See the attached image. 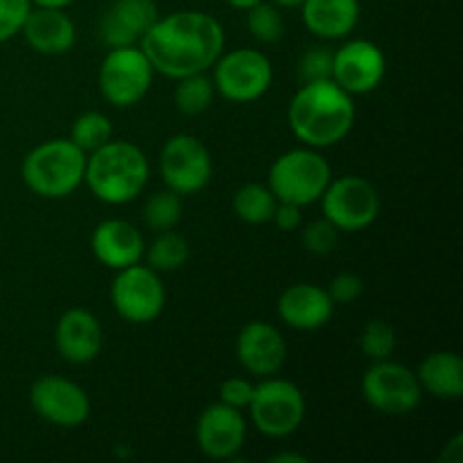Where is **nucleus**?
Instances as JSON below:
<instances>
[{"label":"nucleus","mask_w":463,"mask_h":463,"mask_svg":"<svg viewBox=\"0 0 463 463\" xmlns=\"http://www.w3.org/2000/svg\"><path fill=\"white\" fill-rule=\"evenodd\" d=\"M138 45L154 72L181 80L213 68L224 52V27L211 14L181 9L170 16H158Z\"/></svg>","instance_id":"nucleus-1"},{"label":"nucleus","mask_w":463,"mask_h":463,"mask_svg":"<svg viewBox=\"0 0 463 463\" xmlns=\"http://www.w3.org/2000/svg\"><path fill=\"white\" fill-rule=\"evenodd\" d=\"M355 102L335 80L307 81L288 109L292 134L306 147L324 149L342 143L355 125Z\"/></svg>","instance_id":"nucleus-2"},{"label":"nucleus","mask_w":463,"mask_h":463,"mask_svg":"<svg viewBox=\"0 0 463 463\" xmlns=\"http://www.w3.org/2000/svg\"><path fill=\"white\" fill-rule=\"evenodd\" d=\"M149 181V161L138 145L129 140H109L86 154L84 184L95 199L111 206L129 203Z\"/></svg>","instance_id":"nucleus-3"},{"label":"nucleus","mask_w":463,"mask_h":463,"mask_svg":"<svg viewBox=\"0 0 463 463\" xmlns=\"http://www.w3.org/2000/svg\"><path fill=\"white\" fill-rule=\"evenodd\" d=\"M86 154L71 138L36 145L21 165L23 184L43 199H61L84 184Z\"/></svg>","instance_id":"nucleus-4"},{"label":"nucleus","mask_w":463,"mask_h":463,"mask_svg":"<svg viewBox=\"0 0 463 463\" xmlns=\"http://www.w3.org/2000/svg\"><path fill=\"white\" fill-rule=\"evenodd\" d=\"M330 181V163L315 147H297L280 154L271 163L267 176V185L279 202L297 203L301 208L319 202Z\"/></svg>","instance_id":"nucleus-5"},{"label":"nucleus","mask_w":463,"mask_h":463,"mask_svg":"<svg viewBox=\"0 0 463 463\" xmlns=\"http://www.w3.org/2000/svg\"><path fill=\"white\" fill-rule=\"evenodd\" d=\"M271 81L274 68L269 57L256 48L229 50L213 63V84L229 102H256L271 89Z\"/></svg>","instance_id":"nucleus-6"},{"label":"nucleus","mask_w":463,"mask_h":463,"mask_svg":"<svg viewBox=\"0 0 463 463\" xmlns=\"http://www.w3.org/2000/svg\"><path fill=\"white\" fill-rule=\"evenodd\" d=\"M249 414L258 432L269 439H285L306 420V396L292 380L269 375L253 389Z\"/></svg>","instance_id":"nucleus-7"},{"label":"nucleus","mask_w":463,"mask_h":463,"mask_svg":"<svg viewBox=\"0 0 463 463\" xmlns=\"http://www.w3.org/2000/svg\"><path fill=\"white\" fill-rule=\"evenodd\" d=\"M362 396L366 405L384 416H407L423 401L416 371L407 369L392 357L378 360L366 369L362 378Z\"/></svg>","instance_id":"nucleus-8"},{"label":"nucleus","mask_w":463,"mask_h":463,"mask_svg":"<svg viewBox=\"0 0 463 463\" xmlns=\"http://www.w3.org/2000/svg\"><path fill=\"white\" fill-rule=\"evenodd\" d=\"M154 68L140 45L111 48L99 66V93L109 104L129 109L147 95Z\"/></svg>","instance_id":"nucleus-9"},{"label":"nucleus","mask_w":463,"mask_h":463,"mask_svg":"<svg viewBox=\"0 0 463 463\" xmlns=\"http://www.w3.org/2000/svg\"><path fill=\"white\" fill-rule=\"evenodd\" d=\"M319 202L326 220L344 233L369 229L380 215V194L364 176L346 175L333 179Z\"/></svg>","instance_id":"nucleus-10"},{"label":"nucleus","mask_w":463,"mask_h":463,"mask_svg":"<svg viewBox=\"0 0 463 463\" xmlns=\"http://www.w3.org/2000/svg\"><path fill=\"white\" fill-rule=\"evenodd\" d=\"M111 303L118 315L129 324H152L165 307V288L156 269L136 265L118 269L111 283Z\"/></svg>","instance_id":"nucleus-11"},{"label":"nucleus","mask_w":463,"mask_h":463,"mask_svg":"<svg viewBox=\"0 0 463 463\" xmlns=\"http://www.w3.org/2000/svg\"><path fill=\"white\" fill-rule=\"evenodd\" d=\"M158 167L167 188L181 197L202 193L213 176L211 152L190 134H176L163 145Z\"/></svg>","instance_id":"nucleus-12"},{"label":"nucleus","mask_w":463,"mask_h":463,"mask_svg":"<svg viewBox=\"0 0 463 463\" xmlns=\"http://www.w3.org/2000/svg\"><path fill=\"white\" fill-rule=\"evenodd\" d=\"M30 405L36 414L57 428H80L90 416L89 393L61 375H43L30 387Z\"/></svg>","instance_id":"nucleus-13"},{"label":"nucleus","mask_w":463,"mask_h":463,"mask_svg":"<svg viewBox=\"0 0 463 463\" xmlns=\"http://www.w3.org/2000/svg\"><path fill=\"white\" fill-rule=\"evenodd\" d=\"M384 72V52L369 39H353L333 52V80L351 95H364L378 89Z\"/></svg>","instance_id":"nucleus-14"},{"label":"nucleus","mask_w":463,"mask_h":463,"mask_svg":"<svg viewBox=\"0 0 463 463\" xmlns=\"http://www.w3.org/2000/svg\"><path fill=\"white\" fill-rule=\"evenodd\" d=\"M194 437L199 450L211 459H233L247 441V420L235 407L213 402L199 416Z\"/></svg>","instance_id":"nucleus-15"},{"label":"nucleus","mask_w":463,"mask_h":463,"mask_svg":"<svg viewBox=\"0 0 463 463\" xmlns=\"http://www.w3.org/2000/svg\"><path fill=\"white\" fill-rule=\"evenodd\" d=\"M240 366L256 378H269L283 369L288 344L283 333L267 321H249L235 339Z\"/></svg>","instance_id":"nucleus-16"},{"label":"nucleus","mask_w":463,"mask_h":463,"mask_svg":"<svg viewBox=\"0 0 463 463\" xmlns=\"http://www.w3.org/2000/svg\"><path fill=\"white\" fill-rule=\"evenodd\" d=\"M158 16L156 0H113L99 16L98 34L109 50L138 45Z\"/></svg>","instance_id":"nucleus-17"},{"label":"nucleus","mask_w":463,"mask_h":463,"mask_svg":"<svg viewBox=\"0 0 463 463\" xmlns=\"http://www.w3.org/2000/svg\"><path fill=\"white\" fill-rule=\"evenodd\" d=\"M104 344L102 324L93 312L72 307L63 312L54 328V346L61 360L71 364H89L99 355Z\"/></svg>","instance_id":"nucleus-18"},{"label":"nucleus","mask_w":463,"mask_h":463,"mask_svg":"<svg viewBox=\"0 0 463 463\" xmlns=\"http://www.w3.org/2000/svg\"><path fill=\"white\" fill-rule=\"evenodd\" d=\"M280 321L294 330H319L333 319L335 303L328 289L312 283H294L276 303Z\"/></svg>","instance_id":"nucleus-19"},{"label":"nucleus","mask_w":463,"mask_h":463,"mask_svg":"<svg viewBox=\"0 0 463 463\" xmlns=\"http://www.w3.org/2000/svg\"><path fill=\"white\" fill-rule=\"evenodd\" d=\"M93 256L109 269H125L145 256L143 233L127 220H104L90 235Z\"/></svg>","instance_id":"nucleus-20"},{"label":"nucleus","mask_w":463,"mask_h":463,"mask_svg":"<svg viewBox=\"0 0 463 463\" xmlns=\"http://www.w3.org/2000/svg\"><path fill=\"white\" fill-rule=\"evenodd\" d=\"M21 34L25 36L32 50L48 57L66 54L68 50H72L77 39L72 18L63 9L54 7H32L23 23Z\"/></svg>","instance_id":"nucleus-21"},{"label":"nucleus","mask_w":463,"mask_h":463,"mask_svg":"<svg viewBox=\"0 0 463 463\" xmlns=\"http://www.w3.org/2000/svg\"><path fill=\"white\" fill-rule=\"evenodd\" d=\"M303 23L326 41L344 39L360 23V0H303Z\"/></svg>","instance_id":"nucleus-22"},{"label":"nucleus","mask_w":463,"mask_h":463,"mask_svg":"<svg viewBox=\"0 0 463 463\" xmlns=\"http://www.w3.org/2000/svg\"><path fill=\"white\" fill-rule=\"evenodd\" d=\"M423 393L441 401H459L463 396V360L452 351H434L416 371Z\"/></svg>","instance_id":"nucleus-23"},{"label":"nucleus","mask_w":463,"mask_h":463,"mask_svg":"<svg viewBox=\"0 0 463 463\" xmlns=\"http://www.w3.org/2000/svg\"><path fill=\"white\" fill-rule=\"evenodd\" d=\"M279 199L269 190V185L262 184H244L233 194V211L238 220L244 224H265L271 222Z\"/></svg>","instance_id":"nucleus-24"},{"label":"nucleus","mask_w":463,"mask_h":463,"mask_svg":"<svg viewBox=\"0 0 463 463\" xmlns=\"http://www.w3.org/2000/svg\"><path fill=\"white\" fill-rule=\"evenodd\" d=\"M147 265L156 271H176L190 260V244L188 240L175 229L161 231L152 240L149 247H145Z\"/></svg>","instance_id":"nucleus-25"},{"label":"nucleus","mask_w":463,"mask_h":463,"mask_svg":"<svg viewBox=\"0 0 463 463\" xmlns=\"http://www.w3.org/2000/svg\"><path fill=\"white\" fill-rule=\"evenodd\" d=\"M176 81L179 84L175 90V104L184 116H199L211 107L213 98H215L213 77H208L206 72H194V75L181 77Z\"/></svg>","instance_id":"nucleus-26"},{"label":"nucleus","mask_w":463,"mask_h":463,"mask_svg":"<svg viewBox=\"0 0 463 463\" xmlns=\"http://www.w3.org/2000/svg\"><path fill=\"white\" fill-rule=\"evenodd\" d=\"M181 215H184L181 194L172 193L170 188L161 190V193H154L143 208L145 224H147V229L156 231V233L175 229L181 222Z\"/></svg>","instance_id":"nucleus-27"},{"label":"nucleus","mask_w":463,"mask_h":463,"mask_svg":"<svg viewBox=\"0 0 463 463\" xmlns=\"http://www.w3.org/2000/svg\"><path fill=\"white\" fill-rule=\"evenodd\" d=\"M244 12H247V30L251 32L258 43H276L283 39L285 18L279 5H274L271 0L269 3L260 0Z\"/></svg>","instance_id":"nucleus-28"},{"label":"nucleus","mask_w":463,"mask_h":463,"mask_svg":"<svg viewBox=\"0 0 463 463\" xmlns=\"http://www.w3.org/2000/svg\"><path fill=\"white\" fill-rule=\"evenodd\" d=\"M111 136H113L111 120L99 111H86L81 113V116H77V120L72 122L71 140L84 154H90L98 147H102L104 143L111 140Z\"/></svg>","instance_id":"nucleus-29"},{"label":"nucleus","mask_w":463,"mask_h":463,"mask_svg":"<svg viewBox=\"0 0 463 463\" xmlns=\"http://www.w3.org/2000/svg\"><path fill=\"white\" fill-rule=\"evenodd\" d=\"M360 348L371 362L387 360L396 351V330L384 319H371L360 333Z\"/></svg>","instance_id":"nucleus-30"},{"label":"nucleus","mask_w":463,"mask_h":463,"mask_svg":"<svg viewBox=\"0 0 463 463\" xmlns=\"http://www.w3.org/2000/svg\"><path fill=\"white\" fill-rule=\"evenodd\" d=\"M339 233L342 231L333 222L321 217V220L310 222L303 229V247H306V251L315 253V256H328V253H333L337 249Z\"/></svg>","instance_id":"nucleus-31"},{"label":"nucleus","mask_w":463,"mask_h":463,"mask_svg":"<svg viewBox=\"0 0 463 463\" xmlns=\"http://www.w3.org/2000/svg\"><path fill=\"white\" fill-rule=\"evenodd\" d=\"M298 77L307 81L333 80V52L328 48H310L298 59Z\"/></svg>","instance_id":"nucleus-32"},{"label":"nucleus","mask_w":463,"mask_h":463,"mask_svg":"<svg viewBox=\"0 0 463 463\" xmlns=\"http://www.w3.org/2000/svg\"><path fill=\"white\" fill-rule=\"evenodd\" d=\"M30 9V0H0V43L21 34Z\"/></svg>","instance_id":"nucleus-33"},{"label":"nucleus","mask_w":463,"mask_h":463,"mask_svg":"<svg viewBox=\"0 0 463 463\" xmlns=\"http://www.w3.org/2000/svg\"><path fill=\"white\" fill-rule=\"evenodd\" d=\"M362 292H364V280H362V276L353 274V271H342V274L330 280L328 294L335 306H348V303L357 301Z\"/></svg>","instance_id":"nucleus-34"},{"label":"nucleus","mask_w":463,"mask_h":463,"mask_svg":"<svg viewBox=\"0 0 463 463\" xmlns=\"http://www.w3.org/2000/svg\"><path fill=\"white\" fill-rule=\"evenodd\" d=\"M253 389H256V384L249 383L247 378L224 380L220 387V402H224V405L229 407H235V410L240 411L249 410L253 398Z\"/></svg>","instance_id":"nucleus-35"},{"label":"nucleus","mask_w":463,"mask_h":463,"mask_svg":"<svg viewBox=\"0 0 463 463\" xmlns=\"http://www.w3.org/2000/svg\"><path fill=\"white\" fill-rule=\"evenodd\" d=\"M303 208L297 206V203H288V202H279L276 203V211L271 215V222L276 224V229L285 231V233H292L297 231L298 226L303 224Z\"/></svg>","instance_id":"nucleus-36"},{"label":"nucleus","mask_w":463,"mask_h":463,"mask_svg":"<svg viewBox=\"0 0 463 463\" xmlns=\"http://www.w3.org/2000/svg\"><path fill=\"white\" fill-rule=\"evenodd\" d=\"M461 459H463V437L461 434H457V437L448 443L446 450H443V461L459 463Z\"/></svg>","instance_id":"nucleus-37"},{"label":"nucleus","mask_w":463,"mask_h":463,"mask_svg":"<svg viewBox=\"0 0 463 463\" xmlns=\"http://www.w3.org/2000/svg\"><path fill=\"white\" fill-rule=\"evenodd\" d=\"M34 7H54V9H66L72 0H30Z\"/></svg>","instance_id":"nucleus-38"},{"label":"nucleus","mask_w":463,"mask_h":463,"mask_svg":"<svg viewBox=\"0 0 463 463\" xmlns=\"http://www.w3.org/2000/svg\"><path fill=\"white\" fill-rule=\"evenodd\" d=\"M226 3L231 5V7H235V9H249V7H253V5L256 3H260V0H226Z\"/></svg>","instance_id":"nucleus-39"},{"label":"nucleus","mask_w":463,"mask_h":463,"mask_svg":"<svg viewBox=\"0 0 463 463\" xmlns=\"http://www.w3.org/2000/svg\"><path fill=\"white\" fill-rule=\"evenodd\" d=\"M271 461H294V463H306V457L301 455H276Z\"/></svg>","instance_id":"nucleus-40"},{"label":"nucleus","mask_w":463,"mask_h":463,"mask_svg":"<svg viewBox=\"0 0 463 463\" xmlns=\"http://www.w3.org/2000/svg\"><path fill=\"white\" fill-rule=\"evenodd\" d=\"M274 5H279V7H301L303 0H271Z\"/></svg>","instance_id":"nucleus-41"}]
</instances>
